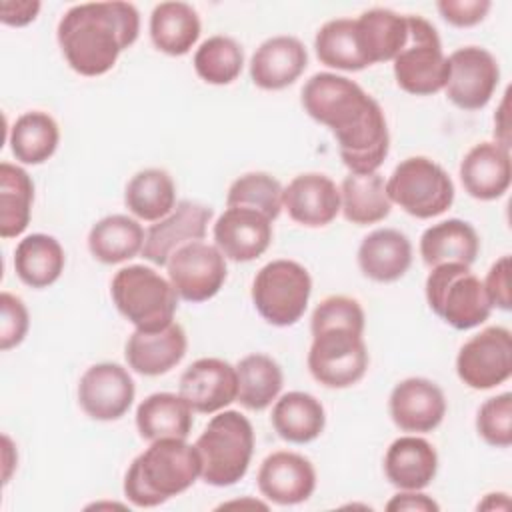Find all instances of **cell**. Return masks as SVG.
<instances>
[{
  "label": "cell",
  "instance_id": "6da1fadb",
  "mask_svg": "<svg viewBox=\"0 0 512 512\" xmlns=\"http://www.w3.org/2000/svg\"><path fill=\"white\" fill-rule=\"evenodd\" d=\"M302 106L312 120L330 128L352 174H372L382 166L390 148L386 116L354 80L318 72L302 86Z\"/></svg>",
  "mask_w": 512,
  "mask_h": 512
},
{
  "label": "cell",
  "instance_id": "7a4b0ae2",
  "mask_svg": "<svg viewBox=\"0 0 512 512\" xmlns=\"http://www.w3.org/2000/svg\"><path fill=\"white\" fill-rule=\"evenodd\" d=\"M140 32V14L130 2H86L64 12L56 38L68 66L82 76H102Z\"/></svg>",
  "mask_w": 512,
  "mask_h": 512
},
{
  "label": "cell",
  "instance_id": "3957f363",
  "mask_svg": "<svg viewBox=\"0 0 512 512\" xmlns=\"http://www.w3.org/2000/svg\"><path fill=\"white\" fill-rule=\"evenodd\" d=\"M308 370L326 388H348L368 368L364 310L356 298L328 296L312 312Z\"/></svg>",
  "mask_w": 512,
  "mask_h": 512
},
{
  "label": "cell",
  "instance_id": "277c9868",
  "mask_svg": "<svg viewBox=\"0 0 512 512\" xmlns=\"http://www.w3.org/2000/svg\"><path fill=\"white\" fill-rule=\"evenodd\" d=\"M200 472L202 460L194 444L160 438L132 460L124 476V494L138 508H154L186 492Z\"/></svg>",
  "mask_w": 512,
  "mask_h": 512
},
{
  "label": "cell",
  "instance_id": "5b68a950",
  "mask_svg": "<svg viewBox=\"0 0 512 512\" xmlns=\"http://www.w3.org/2000/svg\"><path fill=\"white\" fill-rule=\"evenodd\" d=\"M194 446L202 460V480L218 488L232 486L248 472L254 428L244 414L224 410L206 424Z\"/></svg>",
  "mask_w": 512,
  "mask_h": 512
},
{
  "label": "cell",
  "instance_id": "8992f818",
  "mask_svg": "<svg viewBox=\"0 0 512 512\" xmlns=\"http://www.w3.org/2000/svg\"><path fill=\"white\" fill-rule=\"evenodd\" d=\"M110 294L118 312L136 330L154 332L174 322L178 294L172 282L154 268L142 264L120 268L112 278Z\"/></svg>",
  "mask_w": 512,
  "mask_h": 512
},
{
  "label": "cell",
  "instance_id": "52a82bcc",
  "mask_svg": "<svg viewBox=\"0 0 512 512\" xmlns=\"http://www.w3.org/2000/svg\"><path fill=\"white\" fill-rule=\"evenodd\" d=\"M430 310L456 330H470L488 320L492 304L484 282L466 264H438L426 278Z\"/></svg>",
  "mask_w": 512,
  "mask_h": 512
},
{
  "label": "cell",
  "instance_id": "ba28073f",
  "mask_svg": "<svg viewBox=\"0 0 512 512\" xmlns=\"http://www.w3.org/2000/svg\"><path fill=\"white\" fill-rule=\"evenodd\" d=\"M390 202L406 214L426 220L444 214L454 202V184L448 172L426 156L402 160L386 182Z\"/></svg>",
  "mask_w": 512,
  "mask_h": 512
},
{
  "label": "cell",
  "instance_id": "9c48e42d",
  "mask_svg": "<svg viewBox=\"0 0 512 512\" xmlns=\"http://www.w3.org/2000/svg\"><path fill=\"white\" fill-rule=\"evenodd\" d=\"M408 40L396 54V84L414 96H432L444 90L450 74L436 28L422 16H406Z\"/></svg>",
  "mask_w": 512,
  "mask_h": 512
},
{
  "label": "cell",
  "instance_id": "30bf717a",
  "mask_svg": "<svg viewBox=\"0 0 512 512\" xmlns=\"http://www.w3.org/2000/svg\"><path fill=\"white\" fill-rule=\"evenodd\" d=\"M312 278L294 260H272L264 264L252 282V302L258 314L272 326L296 324L308 306Z\"/></svg>",
  "mask_w": 512,
  "mask_h": 512
},
{
  "label": "cell",
  "instance_id": "8fae6325",
  "mask_svg": "<svg viewBox=\"0 0 512 512\" xmlns=\"http://www.w3.org/2000/svg\"><path fill=\"white\" fill-rule=\"evenodd\" d=\"M458 378L474 390H490L512 374V334L504 326H488L466 340L456 356Z\"/></svg>",
  "mask_w": 512,
  "mask_h": 512
},
{
  "label": "cell",
  "instance_id": "7c38bea8",
  "mask_svg": "<svg viewBox=\"0 0 512 512\" xmlns=\"http://www.w3.org/2000/svg\"><path fill=\"white\" fill-rule=\"evenodd\" d=\"M168 278L182 300L204 302L220 292L226 282V258L216 244L202 240L180 246L166 262Z\"/></svg>",
  "mask_w": 512,
  "mask_h": 512
},
{
  "label": "cell",
  "instance_id": "4fadbf2b",
  "mask_svg": "<svg viewBox=\"0 0 512 512\" xmlns=\"http://www.w3.org/2000/svg\"><path fill=\"white\" fill-rule=\"evenodd\" d=\"M448 82L444 92L448 100L462 110L484 108L500 80L496 58L480 46H464L448 56Z\"/></svg>",
  "mask_w": 512,
  "mask_h": 512
},
{
  "label": "cell",
  "instance_id": "5bb4252c",
  "mask_svg": "<svg viewBox=\"0 0 512 512\" xmlns=\"http://www.w3.org/2000/svg\"><path fill=\"white\" fill-rule=\"evenodd\" d=\"M136 388L126 368L114 362L90 366L78 382V402L94 420H118L132 406Z\"/></svg>",
  "mask_w": 512,
  "mask_h": 512
},
{
  "label": "cell",
  "instance_id": "9a60e30c",
  "mask_svg": "<svg viewBox=\"0 0 512 512\" xmlns=\"http://www.w3.org/2000/svg\"><path fill=\"white\" fill-rule=\"evenodd\" d=\"M212 208L182 200L176 208L146 230L142 256L156 266H166L170 256L184 244L202 240L212 220Z\"/></svg>",
  "mask_w": 512,
  "mask_h": 512
},
{
  "label": "cell",
  "instance_id": "2e32d148",
  "mask_svg": "<svg viewBox=\"0 0 512 512\" xmlns=\"http://www.w3.org/2000/svg\"><path fill=\"white\" fill-rule=\"evenodd\" d=\"M178 394L194 412H218L238 396L236 368L222 358H198L182 372Z\"/></svg>",
  "mask_w": 512,
  "mask_h": 512
},
{
  "label": "cell",
  "instance_id": "e0dca14e",
  "mask_svg": "<svg viewBox=\"0 0 512 512\" xmlns=\"http://www.w3.org/2000/svg\"><path fill=\"white\" fill-rule=\"evenodd\" d=\"M214 242L228 260H256L272 242V220L252 208L228 206L214 224Z\"/></svg>",
  "mask_w": 512,
  "mask_h": 512
},
{
  "label": "cell",
  "instance_id": "ac0fdd59",
  "mask_svg": "<svg viewBox=\"0 0 512 512\" xmlns=\"http://www.w3.org/2000/svg\"><path fill=\"white\" fill-rule=\"evenodd\" d=\"M256 480L264 498L280 506H292L312 496L316 470L302 454L278 450L264 458Z\"/></svg>",
  "mask_w": 512,
  "mask_h": 512
},
{
  "label": "cell",
  "instance_id": "d6986e66",
  "mask_svg": "<svg viewBox=\"0 0 512 512\" xmlns=\"http://www.w3.org/2000/svg\"><path fill=\"white\" fill-rule=\"evenodd\" d=\"M388 408L400 430L432 432L446 416V398L432 380L406 378L392 388Z\"/></svg>",
  "mask_w": 512,
  "mask_h": 512
},
{
  "label": "cell",
  "instance_id": "ffe728a7",
  "mask_svg": "<svg viewBox=\"0 0 512 512\" xmlns=\"http://www.w3.org/2000/svg\"><path fill=\"white\" fill-rule=\"evenodd\" d=\"M282 208L302 226H326L340 212V188L324 174H300L282 190Z\"/></svg>",
  "mask_w": 512,
  "mask_h": 512
},
{
  "label": "cell",
  "instance_id": "44dd1931",
  "mask_svg": "<svg viewBox=\"0 0 512 512\" xmlns=\"http://www.w3.org/2000/svg\"><path fill=\"white\" fill-rule=\"evenodd\" d=\"M188 340L180 324L172 322L162 330H134L124 346L128 366L142 376H160L172 370L186 354Z\"/></svg>",
  "mask_w": 512,
  "mask_h": 512
},
{
  "label": "cell",
  "instance_id": "7402d4cb",
  "mask_svg": "<svg viewBox=\"0 0 512 512\" xmlns=\"http://www.w3.org/2000/svg\"><path fill=\"white\" fill-rule=\"evenodd\" d=\"M308 52L294 36L264 40L250 60V78L262 90H282L294 84L306 70Z\"/></svg>",
  "mask_w": 512,
  "mask_h": 512
},
{
  "label": "cell",
  "instance_id": "603a6c76",
  "mask_svg": "<svg viewBox=\"0 0 512 512\" xmlns=\"http://www.w3.org/2000/svg\"><path fill=\"white\" fill-rule=\"evenodd\" d=\"M512 178L510 152L498 142H480L468 150L460 162V180L464 190L476 200L500 198Z\"/></svg>",
  "mask_w": 512,
  "mask_h": 512
},
{
  "label": "cell",
  "instance_id": "cb8c5ba5",
  "mask_svg": "<svg viewBox=\"0 0 512 512\" xmlns=\"http://www.w3.org/2000/svg\"><path fill=\"white\" fill-rule=\"evenodd\" d=\"M438 470L434 446L420 436L396 438L384 456V474L400 490L426 488Z\"/></svg>",
  "mask_w": 512,
  "mask_h": 512
},
{
  "label": "cell",
  "instance_id": "d4e9b609",
  "mask_svg": "<svg viewBox=\"0 0 512 512\" xmlns=\"http://www.w3.org/2000/svg\"><path fill=\"white\" fill-rule=\"evenodd\" d=\"M412 264V244L406 234L394 228L370 232L358 248V266L374 282H394Z\"/></svg>",
  "mask_w": 512,
  "mask_h": 512
},
{
  "label": "cell",
  "instance_id": "484cf974",
  "mask_svg": "<svg viewBox=\"0 0 512 512\" xmlns=\"http://www.w3.org/2000/svg\"><path fill=\"white\" fill-rule=\"evenodd\" d=\"M480 250V238L472 224L448 218L424 230L420 236V256L426 266L458 262L472 266Z\"/></svg>",
  "mask_w": 512,
  "mask_h": 512
},
{
  "label": "cell",
  "instance_id": "4316f807",
  "mask_svg": "<svg viewBox=\"0 0 512 512\" xmlns=\"http://www.w3.org/2000/svg\"><path fill=\"white\" fill-rule=\"evenodd\" d=\"M356 38L368 66L394 60L408 40L406 16L388 8H372L356 18Z\"/></svg>",
  "mask_w": 512,
  "mask_h": 512
},
{
  "label": "cell",
  "instance_id": "83f0119b",
  "mask_svg": "<svg viewBox=\"0 0 512 512\" xmlns=\"http://www.w3.org/2000/svg\"><path fill=\"white\" fill-rule=\"evenodd\" d=\"M192 408L172 392H156L146 396L136 408V428L144 440L182 438L186 440L192 430Z\"/></svg>",
  "mask_w": 512,
  "mask_h": 512
},
{
  "label": "cell",
  "instance_id": "f1b7e54d",
  "mask_svg": "<svg viewBox=\"0 0 512 512\" xmlns=\"http://www.w3.org/2000/svg\"><path fill=\"white\" fill-rule=\"evenodd\" d=\"M270 420L282 440L308 444L322 434L326 426V412L316 396L294 390L274 402Z\"/></svg>",
  "mask_w": 512,
  "mask_h": 512
},
{
  "label": "cell",
  "instance_id": "f546056e",
  "mask_svg": "<svg viewBox=\"0 0 512 512\" xmlns=\"http://www.w3.org/2000/svg\"><path fill=\"white\" fill-rule=\"evenodd\" d=\"M152 44L168 56H184L200 38V18L186 2H160L150 14Z\"/></svg>",
  "mask_w": 512,
  "mask_h": 512
},
{
  "label": "cell",
  "instance_id": "4dcf8cb0",
  "mask_svg": "<svg viewBox=\"0 0 512 512\" xmlns=\"http://www.w3.org/2000/svg\"><path fill=\"white\" fill-rule=\"evenodd\" d=\"M64 264V248L48 234H30L22 238L14 250V270L30 288H46L54 284L60 278Z\"/></svg>",
  "mask_w": 512,
  "mask_h": 512
},
{
  "label": "cell",
  "instance_id": "1f68e13d",
  "mask_svg": "<svg viewBox=\"0 0 512 512\" xmlns=\"http://www.w3.org/2000/svg\"><path fill=\"white\" fill-rule=\"evenodd\" d=\"M144 228L138 220L112 214L98 220L88 234V250L102 264H120L142 252Z\"/></svg>",
  "mask_w": 512,
  "mask_h": 512
},
{
  "label": "cell",
  "instance_id": "d6a6232c",
  "mask_svg": "<svg viewBox=\"0 0 512 512\" xmlns=\"http://www.w3.org/2000/svg\"><path fill=\"white\" fill-rule=\"evenodd\" d=\"M392 202L386 192V182L378 172L348 174L340 186V210L352 224L366 226L384 220L390 214Z\"/></svg>",
  "mask_w": 512,
  "mask_h": 512
},
{
  "label": "cell",
  "instance_id": "836d02e7",
  "mask_svg": "<svg viewBox=\"0 0 512 512\" xmlns=\"http://www.w3.org/2000/svg\"><path fill=\"white\" fill-rule=\"evenodd\" d=\"M124 204L140 220H162L176 208V186L172 176L160 168L136 172L126 184Z\"/></svg>",
  "mask_w": 512,
  "mask_h": 512
},
{
  "label": "cell",
  "instance_id": "e575fe53",
  "mask_svg": "<svg viewBox=\"0 0 512 512\" xmlns=\"http://www.w3.org/2000/svg\"><path fill=\"white\" fill-rule=\"evenodd\" d=\"M60 130L56 120L42 110H30L16 118L10 128V148L22 164H42L58 148Z\"/></svg>",
  "mask_w": 512,
  "mask_h": 512
},
{
  "label": "cell",
  "instance_id": "d590c367",
  "mask_svg": "<svg viewBox=\"0 0 512 512\" xmlns=\"http://www.w3.org/2000/svg\"><path fill=\"white\" fill-rule=\"evenodd\" d=\"M34 202V182L30 174L10 162L0 164V236L16 238L28 224Z\"/></svg>",
  "mask_w": 512,
  "mask_h": 512
},
{
  "label": "cell",
  "instance_id": "8d00e7d4",
  "mask_svg": "<svg viewBox=\"0 0 512 512\" xmlns=\"http://www.w3.org/2000/svg\"><path fill=\"white\" fill-rule=\"evenodd\" d=\"M236 400L248 410L268 408L280 394L284 376L276 360L266 354H248L236 366Z\"/></svg>",
  "mask_w": 512,
  "mask_h": 512
},
{
  "label": "cell",
  "instance_id": "74e56055",
  "mask_svg": "<svg viewBox=\"0 0 512 512\" xmlns=\"http://www.w3.org/2000/svg\"><path fill=\"white\" fill-rule=\"evenodd\" d=\"M314 48L318 60L330 68L346 72L368 68V62L358 46L356 20L352 18H336L326 22L316 32Z\"/></svg>",
  "mask_w": 512,
  "mask_h": 512
},
{
  "label": "cell",
  "instance_id": "f35d334b",
  "mask_svg": "<svg viewBox=\"0 0 512 512\" xmlns=\"http://www.w3.org/2000/svg\"><path fill=\"white\" fill-rule=\"evenodd\" d=\"M244 66V52L240 44L230 36H210L194 54L196 74L214 86L234 82Z\"/></svg>",
  "mask_w": 512,
  "mask_h": 512
},
{
  "label": "cell",
  "instance_id": "ab89813d",
  "mask_svg": "<svg viewBox=\"0 0 512 512\" xmlns=\"http://www.w3.org/2000/svg\"><path fill=\"white\" fill-rule=\"evenodd\" d=\"M282 186L266 172H248L236 178L226 194V206L252 208L268 220H276L282 210Z\"/></svg>",
  "mask_w": 512,
  "mask_h": 512
},
{
  "label": "cell",
  "instance_id": "60d3db41",
  "mask_svg": "<svg viewBox=\"0 0 512 512\" xmlns=\"http://www.w3.org/2000/svg\"><path fill=\"white\" fill-rule=\"evenodd\" d=\"M476 430L482 440L496 448L512 444V394L502 392L488 398L476 416Z\"/></svg>",
  "mask_w": 512,
  "mask_h": 512
},
{
  "label": "cell",
  "instance_id": "b9f144b4",
  "mask_svg": "<svg viewBox=\"0 0 512 512\" xmlns=\"http://www.w3.org/2000/svg\"><path fill=\"white\" fill-rule=\"evenodd\" d=\"M30 326V316L24 302L10 294H0V350H10L18 346Z\"/></svg>",
  "mask_w": 512,
  "mask_h": 512
},
{
  "label": "cell",
  "instance_id": "7bdbcfd3",
  "mask_svg": "<svg viewBox=\"0 0 512 512\" xmlns=\"http://www.w3.org/2000/svg\"><path fill=\"white\" fill-rule=\"evenodd\" d=\"M490 6L492 4L488 0H440L436 4L442 18L458 28H468L482 22Z\"/></svg>",
  "mask_w": 512,
  "mask_h": 512
},
{
  "label": "cell",
  "instance_id": "ee69618b",
  "mask_svg": "<svg viewBox=\"0 0 512 512\" xmlns=\"http://www.w3.org/2000/svg\"><path fill=\"white\" fill-rule=\"evenodd\" d=\"M484 290L492 306L510 310V256H502L490 266L484 280Z\"/></svg>",
  "mask_w": 512,
  "mask_h": 512
},
{
  "label": "cell",
  "instance_id": "f6af8a7d",
  "mask_svg": "<svg viewBox=\"0 0 512 512\" xmlns=\"http://www.w3.org/2000/svg\"><path fill=\"white\" fill-rule=\"evenodd\" d=\"M40 6L38 0H4L0 2V20L6 26H26L36 20Z\"/></svg>",
  "mask_w": 512,
  "mask_h": 512
},
{
  "label": "cell",
  "instance_id": "bcb514c9",
  "mask_svg": "<svg viewBox=\"0 0 512 512\" xmlns=\"http://www.w3.org/2000/svg\"><path fill=\"white\" fill-rule=\"evenodd\" d=\"M388 512H400V510H416V512H438L440 506L420 490H402L396 496H392L386 504Z\"/></svg>",
  "mask_w": 512,
  "mask_h": 512
},
{
  "label": "cell",
  "instance_id": "7dc6e473",
  "mask_svg": "<svg viewBox=\"0 0 512 512\" xmlns=\"http://www.w3.org/2000/svg\"><path fill=\"white\" fill-rule=\"evenodd\" d=\"M508 96H510V90H506L504 98H502V104L494 116V136H496V142L502 144L504 148H510V122H508Z\"/></svg>",
  "mask_w": 512,
  "mask_h": 512
},
{
  "label": "cell",
  "instance_id": "c3c4849f",
  "mask_svg": "<svg viewBox=\"0 0 512 512\" xmlns=\"http://www.w3.org/2000/svg\"><path fill=\"white\" fill-rule=\"evenodd\" d=\"M2 444H4V482H8L10 466H14V464H10V458H8V452H12V442L8 436H2Z\"/></svg>",
  "mask_w": 512,
  "mask_h": 512
}]
</instances>
